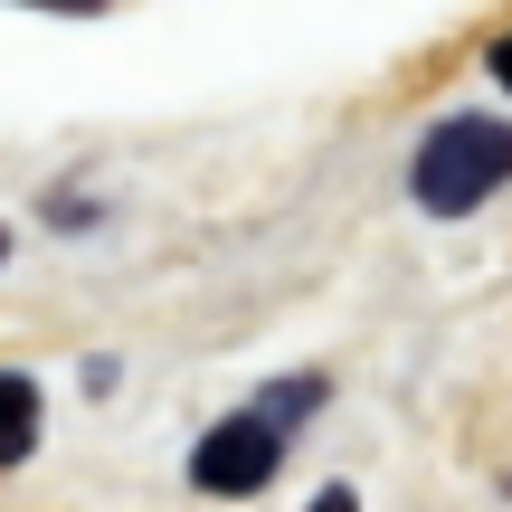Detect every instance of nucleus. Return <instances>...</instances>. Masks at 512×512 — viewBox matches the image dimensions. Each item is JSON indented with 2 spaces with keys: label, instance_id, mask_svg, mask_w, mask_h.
Returning a JSON list of instances; mask_svg holds the SVG:
<instances>
[{
  "label": "nucleus",
  "instance_id": "f257e3e1",
  "mask_svg": "<svg viewBox=\"0 0 512 512\" xmlns=\"http://www.w3.org/2000/svg\"><path fill=\"white\" fill-rule=\"evenodd\" d=\"M503 181H512V124H494V114H446L408 162V190H418L427 219H465Z\"/></svg>",
  "mask_w": 512,
  "mask_h": 512
},
{
  "label": "nucleus",
  "instance_id": "f03ea898",
  "mask_svg": "<svg viewBox=\"0 0 512 512\" xmlns=\"http://www.w3.org/2000/svg\"><path fill=\"white\" fill-rule=\"evenodd\" d=\"M275 465H285V427L256 418V408H238V418H219L200 446H190V484H200L209 503H247L275 484Z\"/></svg>",
  "mask_w": 512,
  "mask_h": 512
},
{
  "label": "nucleus",
  "instance_id": "7ed1b4c3",
  "mask_svg": "<svg viewBox=\"0 0 512 512\" xmlns=\"http://www.w3.org/2000/svg\"><path fill=\"white\" fill-rule=\"evenodd\" d=\"M38 380L29 370H0V465H29L38 456Z\"/></svg>",
  "mask_w": 512,
  "mask_h": 512
},
{
  "label": "nucleus",
  "instance_id": "20e7f679",
  "mask_svg": "<svg viewBox=\"0 0 512 512\" xmlns=\"http://www.w3.org/2000/svg\"><path fill=\"white\" fill-rule=\"evenodd\" d=\"M332 399V389H323V370H294V380H266V389H256V418H275V427H285V437H294V427H304L313 418V408H323Z\"/></svg>",
  "mask_w": 512,
  "mask_h": 512
},
{
  "label": "nucleus",
  "instance_id": "39448f33",
  "mask_svg": "<svg viewBox=\"0 0 512 512\" xmlns=\"http://www.w3.org/2000/svg\"><path fill=\"white\" fill-rule=\"evenodd\" d=\"M313 512H361V494H351V484H323V494H313Z\"/></svg>",
  "mask_w": 512,
  "mask_h": 512
},
{
  "label": "nucleus",
  "instance_id": "423d86ee",
  "mask_svg": "<svg viewBox=\"0 0 512 512\" xmlns=\"http://www.w3.org/2000/svg\"><path fill=\"white\" fill-rule=\"evenodd\" d=\"M494 86H512V29L494 38Z\"/></svg>",
  "mask_w": 512,
  "mask_h": 512
},
{
  "label": "nucleus",
  "instance_id": "0eeeda50",
  "mask_svg": "<svg viewBox=\"0 0 512 512\" xmlns=\"http://www.w3.org/2000/svg\"><path fill=\"white\" fill-rule=\"evenodd\" d=\"M38 10H76V19H86V10H105V0H38Z\"/></svg>",
  "mask_w": 512,
  "mask_h": 512
},
{
  "label": "nucleus",
  "instance_id": "6e6552de",
  "mask_svg": "<svg viewBox=\"0 0 512 512\" xmlns=\"http://www.w3.org/2000/svg\"><path fill=\"white\" fill-rule=\"evenodd\" d=\"M0 266H10V228H0Z\"/></svg>",
  "mask_w": 512,
  "mask_h": 512
}]
</instances>
